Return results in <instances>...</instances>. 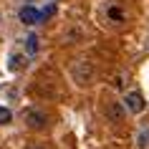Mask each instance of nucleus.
Masks as SVG:
<instances>
[{
    "label": "nucleus",
    "instance_id": "1",
    "mask_svg": "<svg viewBox=\"0 0 149 149\" xmlns=\"http://www.w3.org/2000/svg\"><path fill=\"white\" fill-rule=\"evenodd\" d=\"M121 106H124V111H132V114H141V111H144V106H147V101H144V96H141L139 91H129V94L124 96Z\"/></svg>",
    "mask_w": 149,
    "mask_h": 149
},
{
    "label": "nucleus",
    "instance_id": "2",
    "mask_svg": "<svg viewBox=\"0 0 149 149\" xmlns=\"http://www.w3.org/2000/svg\"><path fill=\"white\" fill-rule=\"evenodd\" d=\"M25 124L31 126V129H36V132H40L48 124V114L43 109H28L25 111Z\"/></svg>",
    "mask_w": 149,
    "mask_h": 149
},
{
    "label": "nucleus",
    "instance_id": "3",
    "mask_svg": "<svg viewBox=\"0 0 149 149\" xmlns=\"http://www.w3.org/2000/svg\"><path fill=\"white\" fill-rule=\"evenodd\" d=\"M91 76H94V66L88 61H76V66H73V79L79 81V84H88Z\"/></svg>",
    "mask_w": 149,
    "mask_h": 149
},
{
    "label": "nucleus",
    "instance_id": "4",
    "mask_svg": "<svg viewBox=\"0 0 149 149\" xmlns=\"http://www.w3.org/2000/svg\"><path fill=\"white\" fill-rule=\"evenodd\" d=\"M18 18H20V23H23V25H36L40 20V13L33 8V5H23V8L18 10Z\"/></svg>",
    "mask_w": 149,
    "mask_h": 149
},
{
    "label": "nucleus",
    "instance_id": "5",
    "mask_svg": "<svg viewBox=\"0 0 149 149\" xmlns=\"http://www.w3.org/2000/svg\"><path fill=\"white\" fill-rule=\"evenodd\" d=\"M124 106H121V101H111V104H106V119L109 121H121L124 119Z\"/></svg>",
    "mask_w": 149,
    "mask_h": 149
},
{
    "label": "nucleus",
    "instance_id": "6",
    "mask_svg": "<svg viewBox=\"0 0 149 149\" xmlns=\"http://www.w3.org/2000/svg\"><path fill=\"white\" fill-rule=\"evenodd\" d=\"M23 66H25V56H13V58H10V63H8L10 71H20Z\"/></svg>",
    "mask_w": 149,
    "mask_h": 149
},
{
    "label": "nucleus",
    "instance_id": "7",
    "mask_svg": "<svg viewBox=\"0 0 149 149\" xmlns=\"http://www.w3.org/2000/svg\"><path fill=\"white\" fill-rule=\"evenodd\" d=\"M136 147L139 149H147L149 147V129H141L139 136H136Z\"/></svg>",
    "mask_w": 149,
    "mask_h": 149
},
{
    "label": "nucleus",
    "instance_id": "8",
    "mask_svg": "<svg viewBox=\"0 0 149 149\" xmlns=\"http://www.w3.org/2000/svg\"><path fill=\"white\" fill-rule=\"evenodd\" d=\"M25 46H28V53H38V36H28L25 38Z\"/></svg>",
    "mask_w": 149,
    "mask_h": 149
},
{
    "label": "nucleus",
    "instance_id": "9",
    "mask_svg": "<svg viewBox=\"0 0 149 149\" xmlns=\"http://www.w3.org/2000/svg\"><path fill=\"white\" fill-rule=\"evenodd\" d=\"M10 121H13V111L0 106V124H10Z\"/></svg>",
    "mask_w": 149,
    "mask_h": 149
},
{
    "label": "nucleus",
    "instance_id": "10",
    "mask_svg": "<svg viewBox=\"0 0 149 149\" xmlns=\"http://www.w3.org/2000/svg\"><path fill=\"white\" fill-rule=\"evenodd\" d=\"M109 18L116 20V23H121V20H124V13H121L119 8H109Z\"/></svg>",
    "mask_w": 149,
    "mask_h": 149
},
{
    "label": "nucleus",
    "instance_id": "11",
    "mask_svg": "<svg viewBox=\"0 0 149 149\" xmlns=\"http://www.w3.org/2000/svg\"><path fill=\"white\" fill-rule=\"evenodd\" d=\"M53 13H56V8H53V5H48V8L43 10V13H40V18H51Z\"/></svg>",
    "mask_w": 149,
    "mask_h": 149
},
{
    "label": "nucleus",
    "instance_id": "12",
    "mask_svg": "<svg viewBox=\"0 0 149 149\" xmlns=\"http://www.w3.org/2000/svg\"><path fill=\"white\" fill-rule=\"evenodd\" d=\"M31 149H40V147H31Z\"/></svg>",
    "mask_w": 149,
    "mask_h": 149
},
{
    "label": "nucleus",
    "instance_id": "13",
    "mask_svg": "<svg viewBox=\"0 0 149 149\" xmlns=\"http://www.w3.org/2000/svg\"><path fill=\"white\" fill-rule=\"evenodd\" d=\"M147 48H149V43H147Z\"/></svg>",
    "mask_w": 149,
    "mask_h": 149
}]
</instances>
